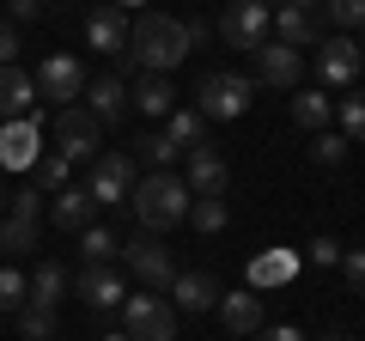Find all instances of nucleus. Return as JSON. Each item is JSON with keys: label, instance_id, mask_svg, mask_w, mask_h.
<instances>
[{"label": "nucleus", "instance_id": "obj_26", "mask_svg": "<svg viewBox=\"0 0 365 341\" xmlns=\"http://www.w3.org/2000/svg\"><path fill=\"white\" fill-rule=\"evenodd\" d=\"M201 134H207V116H201V110H170V116H165V141L177 146V153L201 146Z\"/></svg>", "mask_w": 365, "mask_h": 341}, {"label": "nucleus", "instance_id": "obj_16", "mask_svg": "<svg viewBox=\"0 0 365 341\" xmlns=\"http://www.w3.org/2000/svg\"><path fill=\"white\" fill-rule=\"evenodd\" d=\"M189 195H225L232 189V170H225V158L213 153V146H189Z\"/></svg>", "mask_w": 365, "mask_h": 341}, {"label": "nucleus", "instance_id": "obj_38", "mask_svg": "<svg viewBox=\"0 0 365 341\" xmlns=\"http://www.w3.org/2000/svg\"><path fill=\"white\" fill-rule=\"evenodd\" d=\"M341 275H347V287L365 299V250H347V256H341Z\"/></svg>", "mask_w": 365, "mask_h": 341}, {"label": "nucleus", "instance_id": "obj_30", "mask_svg": "<svg viewBox=\"0 0 365 341\" xmlns=\"http://www.w3.org/2000/svg\"><path fill=\"white\" fill-rule=\"evenodd\" d=\"M19 335L25 341H55V329H61V311H43V305H19Z\"/></svg>", "mask_w": 365, "mask_h": 341}, {"label": "nucleus", "instance_id": "obj_34", "mask_svg": "<svg viewBox=\"0 0 365 341\" xmlns=\"http://www.w3.org/2000/svg\"><path fill=\"white\" fill-rule=\"evenodd\" d=\"M25 292H31V280L19 275L13 263H0V311H19V305H25Z\"/></svg>", "mask_w": 365, "mask_h": 341}, {"label": "nucleus", "instance_id": "obj_44", "mask_svg": "<svg viewBox=\"0 0 365 341\" xmlns=\"http://www.w3.org/2000/svg\"><path fill=\"white\" fill-rule=\"evenodd\" d=\"M329 341H359V335H329Z\"/></svg>", "mask_w": 365, "mask_h": 341}, {"label": "nucleus", "instance_id": "obj_17", "mask_svg": "<svg viewBox=\"0 0 365 341\" xmlns=\"http://www.w3.org/2000/svg\"><path fill=\"white\" fill-rule=\"evenodd\" d=\"M220 305V280L201 275V268H177L170 280V311H213Z\"/></svg>", "mask_w": 365, "mask_h": 341}, {"label": "nucleus", "instance_id": "obj_39", "mask_svg": "<svg viewBox=\"0 0 365 341\" xmlns=\"http://www.w3.org/2000/svg\"><path fill=\"white\" fill-rule=\"evenodd\" d=\"M13 208H19V213H37V220H43V189L31 183V177H25V183L13 189Z\"/></svg>", "mask_w": 365, "mask_h": 341}, {"label": "nucleus", "instance_id": "obj_6", "mask_svg": "<svg viewBox=\"0 0 365 341\" xmlns=\"http://www.w3.org/2000/svg\"><path fill=\"white\" fill-rule=\"evenodd\" d=\"M55 153L67 158V165H73V158H98L104 153V122L91 116V110H79V104H67L61 116H55Z\"/></svg>", "mask_w": 365, "mask_h": 341}, {"label": "nucleus", "instance_id": "obj_25", "mask_svg": "<svg viewBox=\"0 0 365 341\" xmlns=\"http://www.w3.org/2000/svg\"><path fill=\"white\" fill-rule=\"evenodd\" d=\"M73 287V280L61 275L55 263H43L37 275H31V292H25V305H43V311H61V292Z\"/></svg>", "mask_w": 365, "mask_h": 341}, {"label": "nucleus", "instance_id": "obj_10", "mask_svg": "<svg viewBox=\"0 0 365 341\" xmlns=\"http://www.w3.org/2000/svg\"><path fill=\"white\" fill-rule=\"evenodd\" d=\"M268 31H274V13L262 6V0H232L225 19H220V37L232 43V49H262Z\"/></svg>", "mask_w": 365, "mask_h": 341}, {"label": "nucleus", "instance_id": "obj_31", "mask_svg": "<svg viewBox=\"0 0 365 341\" xmlns=\"http://www.w3.org/2000/svg\"><path fill=\"white\" fill-rule=\"evenodd\" d=\"M31 183H37L43 195H55V189L67 183V158L55 153V146H49V153H37V165H31Z\"/></svg>", "mask_w": 365, "mask_h": 341}, {"label": "nucleus", "instance_id": "obj_20", "mask_svg": "<svg viewBox=\"0 0 365 341\" xmlns=\"http://www.w3.org/2000/svg\"><path fill=\"white\" fill-rule=\"evenodd\" d=\"M292 275H299V250H262V256H250V292L287 287Z\"/></svg>", "mask_w": 365, "mask_h": 341}, {"label": "nucleus", "instance_id": "obj_15", "mask_svg": "<svg viewBox=\"0 0 365 341\" xmlns=\"http://www.w3.org/2000/svg\"><path fill=\"white\" fill-rule=\"evenodd\" d=\"M91 220H98V201H91L86 183H61L55 189V201H49V225L55 232H86Z\"/></svg>", "mask_w": 365, "mask_h": 341}, {"label": "nucleus", "instance_id": "obj_45", "mask_svg": "<svg viewBox=\"0 0 365 341\" xmlns=\"http://www.w3.org/2000/svg\"><path fill=\"white\" fill-rule=\"evenodd\" d=\"M0 213H6V189H0Z\"/></svg>", "mask_w": 365, "mask_h": 341}, {"label": "nucleus", "instance_id": "obj_18", "mask_svg": "<svg viewBox=\"0 0 365 341\" xmlns=\"http://www.w3.org/2000/svg\"><path fill=\"white\" fill-rule=\"evenodd\" d=\"M86 43L98 55H128V25H122L116 6H91L86 13Z\"/></svg>", "mask_w": 365, "mask_h": 341}, {"label": "nucleus", "instance_id": "obj_8", "mask_svg": "<svg viewBox=\"0 0 365 341\" xmlns=\"http://www.w3.org/2000/svg\"><path fill=\"white\" fill-rule=\"evenodd\" d=\"M86 189H91V201H98V208L128 201V189H134V153H98V158H91Z\"/></svg>", "mask_w": 365, "mask_h": 341}, {"label": "nucleus", "instance_id": "obj_13", "mask_svg": "<svg viewBox=\"0 0 365 341\" xmlns=\"http://www.w3.org/2000/svg\"><path fill=\"white\" fill-rule=\"evenodd\" d=\"M317 19H323V6H317V0H287V6H280V13H274V37L280 43H292V49H317Z\"/></svg>", "mask_w": 365, "mask_h": 341}, {"label": "nucleus", "instance_id": "obj_40", "mask_svg": "<svg viewBox=\"0 0 365 341\" xmlns=\"http://www.w3.org/2000/svg\"><path fill=\"white\" fill-rule=\"evenodd\" d=\"M19 49H25V43H19L13 19H6V25H0V67H19Z\"/></svg>", "mask_w": 365, "mask_h": 341}, {"label": "nucleus", "instance_id": "obj_32", "mask_svg": "<svg viewBox=\"0 0 365 341\" xmlns=\"http://www.w3.org/2000/svg\"><path fill=\"white\" fill-rule=\"evenodd\" d=\"M335 116H341V134H347V141H365V86H353V92L341 98Z\"/></svg>", "mask_w": 365, "mask_h": 341}, {"label": "nucleus", "instance_id": "obj_41", "mask_svg": "<svg viewBox=\"0 0 365 341\" xmlns=\"http://www.w3.org/2000/svg\"><path fill=\"white\" fill-rule=\"evenodd\" d=\"M250 341H304V335H299L292 323H262V329H256Z\"/></svg>", "mask_w": 365, "mask_h": 341}, {"label": "nucleus", "instance_id": "obj_7", "mask_svg": "<svg viewBox=\"0 0 365 341\" xmlns=\"http://www.w3.org/2000/svg\"><path fill=\"white\" fill-rule=\"evenodd\" d=\"M122 263H128V275L140 280L146 292H158V287H170V280H177V263H170V250L158 244L153 232H140V238H122Z\"/></svg>", "mask_w": 365, "mask_h": 341}, {"label": "nucleus", "instance_id": "obj_1", "mask_svg": "<svg viewBox=\"0 0 365 341\" xmlns=\"http://www.w3.org/2000/svg\"><path fill=\"white\" fill-rule=\"evenodd\" d=\"M189 49H195V43H189V25L170 19V13H140L128 25V61L146 67V73H170Z\"/></svg>", "mask_w": 365, "mask_h": 341}, {"label": "nucleus", "instance_id": "obj_12", "mask_svg": "<svg viewBox=\"0 0 365 341\" xmlns=\"http://www.w3.org/2000/svg\"><path fill=\"white\" fill-rule=\"evenodd\" d=\"M359 67H365V55H359V43H353V37H329V43H317V73H323L329 86L353 92V86H359Z\"/></svg>", "mask_w": 365, "mask_h": 341}, {"label": "nucleus", "instance_id": "obj_11", "mask_svg": "<svg viewBox=\"0 0 365 341\" xmlns=\"http://www.w3.org/2000/svg\"><path fill=\"white\" fill-rule=\"evenodd\" d=\"M37 153H43V116L37 110L19 116V122H0V165L6 170H31Z\"/></svg>", "mask_w": 365, "mask_h": 341}, {"label": "nucleus", "instance_id": "obj_19", "mask_svg": "<svg viewBox=\"0 0 365 341\" xmlns=\"http://www.w3.org/2000/svg\"><path fill=\"white\" fill-rule=\"evenodd\" d=\"M213 311H220L225 335H244V341H250V335L262 329V292H220Z\"/></svg>", "mask_w": 365, "mask_h": 341}, {"label": "nucleus", "instance_id": "obj_46", "mask_svg": "<svg viewBox=\"0 0 365 341\" xmlns=\"http://www.w3.org/2000/svg\"><path fill=\"white\" fill-rule=\"evenodd\" d=\"M104 341H128V335H104Z\"/></svg>", "mask_w": 365, "mask_h": 341}, {"label": "nucleus", "instance_id": "obj_37", "mask_svg": "<svg viewBox=\"0 0 365 341\" xmlns=\"http://www.w3.org/2000/svg\"><path fill=\"white\" fill-rule=\"evenodd\" d=\"M341 256H347L341 238H311V263H317V268H341Z\"/></svg>", "mask_w": 365, "mask_h": 341}, {"label": "nucleus", "instance_id": "obj_42", "mask_svg": "<svg viewBox=\"0 0 365 341\" xmlns=\"http://www.w3.org/2000/svg\"><path fill=\"white\" fill-rule=\"evenodd\" d=\"M13 6V19H43V0H6Z\"/></svg>", "mask_w": 365, "mask_h": 341}, {"label": "nucleus", "instance_id": "obj_9", "mask_svg": "<svg viewBox=\"0 0 365 341\" xmlns=\"http://www.w3.org/2000/svg\"><path fill=\"white\" fill-rule=\"evenodd\" d=\"M250 55H256V79H262V86H274V92H299V79H304V49L268 37L262 49H250Z\"/></svg>", "mask_w": 365, "mask_h": 341}, {"label": "nucleus", "instance_id": "obj_33", "mask_svg": "<svg viewBox=\"0 0 365 341\" xmlns=\"http://www.w3.org/2000/svg\"><path fill=\"white\" fill-rule=\"evenodd\" d=\"M134 158H140V165H153V170H165L170 158H177V146L165 141V128H153V134H140V141H134Z\"/></svg>", "mask_w": 365, "mask_h": 341}, {"label": "nucleus", "instance_id": "obj_4", "mask_svg": "<svg viewBox=\"0 0 365 341\" xmlns=\"http://www.w3.org/2000/svg\"><path fill=\"white\" fill-rule=\"evenodd\" d=\"M250 98H256V86H250L244 73H207V79L195 86V110H201L207 122H232V116H244Z\"/></svg>", "mask_w": 365, "mask_h": 341}, {"label": "nucleus", "instance_id": "obj_47", "mask_svg": "<svg viewBox=\"0 0 365 341\" xmlns=\"http://www.w3.org/2000/svg\"><path fill=\"white\" fill-rule=\"evenodd\" d=\"M359 55H365V31H359Z\"/></svg>", "mask_w": 365, "mask_h": 341}, {"label": "nucleus", "instance_id": "obj_28", "mask_svg": "<svg viewBox=\"0 0 365 341\" xmlns=\"http://www.w3.org/2000/svg\"><path fill=\"white\" fill-rule=\"evenodd\" d=\"M79 250H86L91 268H104V263H116V256H122V238L110 232V225H86V232H79Z\"/></svg>", "mask_w": 365, "mask_h": 341}, {"label": "nucleus", "instance_id": "obj_14", "mask_svg": "<svg viewBox=\"0 0 365 341\" xmlns=\"http://www.w3.org/2000/svg\"><path fill=\"white\" fill-rule=\"evenodd\" d=\"M73 292H79V299H86L91 305V311H122V299H128V280H122L116 275V268H79V275H73Z\"/></svg>", "mask_w": 365, "mask_h": 341}, {"label": "nucleus", "instance_id": "obj_24", "mask_svg": "<svg viewBox=\"0 0 365 341\" xmlns=\"http://www.w3.org/2000/svg\"><path fill=\"white\" fill-rule=\"evenodd\" d=\"M86 98H91L86 110H91L98 122H116L122 110H128V86H122L116 73H104V79H86Z\"/></svg>", "mask_w": 365, "mask_h": 341}, {"label": "nucleus", "instance_id": "obj_23", "mask_svg": "<svg viewBox=\"0 0 365 341\" xmlns=\"http://www.w3.org/2000/svg\"><path fill=\"white\" fill-rule=\"evenodd\" d=\"M37 232H43V220L37 213H0V256H25V250H37Z\"/></svg>", "mask_w": 365, "mask_h": 341}, {"label": "nucleus", "instance_id": "obj_36", "mask_svg": "<svg viewBox=\"0 0 365 341\" xmlns=\"http://www.w3.org/2000/svg\"><path fill=\"white\" fill-rule=\"evenodd\" d=\"M311 153H317V165H341V158H347V134H317L311 141Z\"/></svg>", "mask_w": 365, "mask_h": 341}, {"label": "nucleus", "instance_id": "obj_2", "mask_svg": "<svg viewBox=\"0 0 365 341\" xmlns=\"http://www.w3.org/2000/svg\"><path fill=\"white\" fill-rule=\"evenodd\" d=\"M128 201H134V213H140V225L146 232H170V225H182L189 220V183L182 177H170V170H153V177H134V189H128Z\"/></svg>", "mask_w": 365, "mask_h": 341}, {"label": "nucleus", "instance_id": "obj_22", "mask_svg": "<svg viewBox=\"0 0 365 341\" xmlns=\"http://www.w3.org/2000/svg\"><path fill=\"white\" fill-rule=\"evenodd\" d=\"M128 104L140 110V116H153V122L170 116V110H177V86H170V73H146L140 86L128 92Z\"/></svg>", "mask_w": 365, "mask_h": 341}, {"label": "nucleus", "instance_id": "obj_29", "mask_svg": "<svg viewBox=\"0 0 365 341\" xmlns=\"http://www.w3.org/2000/svg\"><path fill=\"white\" fill-rule=\"evenodd\" d=\"M329 116H335V104H329L323 92H299V98H292V122H299V128L323 134V128H329Z\"/></svg>", "mask_w": 365, "mask_h": 341}, {"label": "nucleus", "instance_id": "obj_27", "mask_svg": "<svg viewBox=\"0 0 365 341\" xmlns=\"http://www.w3.org/2000/svg\"><path fill=\"white\" fill-rule=\"evenodd\" d=\"M189 220H195L201 238H213V232L232 225V208H225V195H195V201H189Z\"/></svg>", "mask_w": 365, "mask_h": 341}, {"label": "nucleus", "instance_id": "obj_43", "mask_svg": "<svg viewBox=\"0 0 365 341\" xmlns=\"http://www.w3.org/2000/svg\"><path fill=\"white\" fill-rule=\"evenodd\" d=\"M110 6H116V13L122 6H128V13H146V0H110Z\"/></svg>", "mask_w": 365, "mask_h": 341}, {"label": "nucleus", "instance_id": "obj_3", "mask_svg": "<svg viewBox=\"0 0 365 341\" xmlns=\"http://www.w3.org/2000/svg\"><path fill=\"white\" fill-rule=\"evenodd\" d=\"M122 335L128 341H177V311L158 292H128L122 299Z\"/></svg>", "mask_w": 365, "mask_h": 341}, {"label": "nucleus", "instance_id": "obj_5", "mask_svg": "<svg viewBox=\"0 0 365 341\" xmlns=\"http://www.w3.org/2000/svg\"><path fill=\"white\" fill-rule=\"evenodd\" d=\"M31 86H37V104H55V110H67L79 92H86V67L73 61V55H43L37 61V73H31Z\"/></svg>", "mask_w": 365, "mask_h": 341}, {"label": "nucleus", "instance_id": "obj_48", "mask_svg": "<svg viewBox=\"0 0 365 341\" xmlns=\"http://www.w3.org/2000/svg\"><path fill=\"white\" fill-rule=\"evenodd\" d=\"M280 6H287V0H280Z\"/></svg>", "mask_w": 365, "mask_h": 341}, {"label": "nucleus", "instance_id": "obj_21", "mask_svg": "<svg viewBox=\"0 0 365 341\" xmlns=\"http://www.w3.org/2000/svg\"><path fill=\"white\" fill-rule=\"evenodd\" d=\"M37 110V86L25 67H0V122H19Z\"/></svg>", "mask_w": 365, "mask_h": 341}, {"label": "nucleus", "instance_id": "obj_35", "mask_svg": "<svg viewBox=\"0 0 365 341\" xmlns=\"http://www.w3.org/2000/svg\"><path fill=\"white\" fill-rule=\"evenodd\" d=\"M323 13L347 31H365V0H323Z\"/></svg>", "mask_w": 365, "mask_h": 341}]
</instances>
